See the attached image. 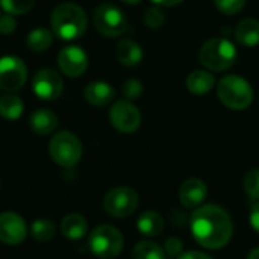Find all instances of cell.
I'll use <instances>...</instances> for the list:
<instances>
[{
  "mask_svg": "<svg viewBox=\"0 0 259 259\" xmlns=\"http://www.w3.org/2000/svg\"><path fill=\"white\" fill-rule=\"evenodd\" d=\"M109 120L117 131L123 134H132L141 124V114L129 100H118L109 111Z\"/></svg>",
  "mask_w": 259,
  "mask_h": 259,
  "instance_id": "30bf717a",
  "label": "cell"
},
{
  "mask_svg": "<svg viewBox=\"0 0 259 259\" xmlns=\"http://www.w3.org/2000/svg\"><path fill=\"white\" fill-rule=\"evenodd\" d=\"M26 222L15 212L0 214V241L9 246H17L26 240Z\"/></svg>",
  "mask_w": 259,
  "mask_h": 259,
  "instance_id": "4fadbf2b",
  "label": "cell"
},
{
  "mask_svg": "<svg viewBox=\"0 0 259 259\" xmlns=\"http://www.w3.org/2000/svg\"><path fill=\"white\" fill-rule=\"evenodd\" d=\"M94 26L96 29L109 38L120 36L127 29V18L123 11L111 3H103L94 11Z\"/></svg>",
  "mask_w": 259,
  "mask_h": 259,
  "instance_id": "52a82bcc",
  "label": "cell"
},
{
  "mask_svg": "<svg viewBox=\"0 0 259 259\" xmlns=\"http://www.w3.org/2000/svg\"><path fill=\"white\" fill-rule=\"evenodd\" d=\"M30 234L36 241H49L55 237V225L50 220L39 219L32 223Z\"/></svg>",
  "mask_w": 259,
  "mask_h": 259,
  "instance_id": "d4e9b609",
  "label": "cell"
},
{
  "mask_svg": "<svg viewBox=\"0 0 259 259\" xmlns=\"http://www.w3.org/2000/svg\"><path fill=\"white\" fill-rule=\"evenodd\" d=\"M137 228L146 237H158L164 231V219L156 211H146L138 217Z\"/></svg>",
  "mask_w": 259,
  "mask_h": 259,
  "instance_id": "ac0fdd59",
  "label": "cell"
},
{
  "mask_svg": "<svg viewBox=\"0 0 259 259\" xmlns=\"http://www.w3.org/2000/svg\"><path fill=\"white\" fill-rule=\"evenodd\" d=\"M199 58L208 70L223 71L235 64L237 49L226 38H211L202 46Z\"/></svg>",
  "mask_w": 259,
  "mask_h": 259,
  "instance_id": "277c9868",
  "label": "cell"
},
{
  "mask_svg": "<svg viewBox=\"0 0 259 259\" xmlns=\"http://www.w3.org/2000/svg\"><path fill=\"white\" fill-rule=\"evenodd\" d=\"M208 196L206 184L199 178H190L187 179L179 190V199L181 203L187 208H197L200 206Z\"/></svg>",
  "mask_w": 259,
  "mask_h": 259,
  "instance_id": "5bb4252c",
  "label": "cell"
},
{
  "mask_svg": "<svg viewBox=\"0 0 259 259\" xmlns=\"http://www.w3.org/2000/svg\"><path fill=\"white\" fill-rule=\"evenodd\" d=\"M182 249H184V244L179 238L176 237H171L165 241V246H164V250L171 255V256H179L182 255Z\"/></svg>",
  "mask_w": 259,
  "mask_h": 259,
  "instance_id": "4dcf8cb0",
  "label": "cell"
},
{
  "mask_svg": "<svg viewBox=\"0 0 259 259\" xmlns=\"http://www.w3.org/2000/svg\"><path fill=\"white\" fill-rule=\"evenodd\" d=\"M244 191L250 199L259 200V168L250 170L246 175V178H244Z\"/></svg>",
  "mask_w": 259,
  "mask_h": 259,
  "instance_id": "4316f807",
  "label": "cell"
},
{
  "mask_svg": "<svg viewBox=\"0 0 259 259\" xmlns=\"http://www.w3.org/2000/svg\"><path fill=\"white\" fill-rule=\"evenodd\" d=\"M217 94L220 102L234 111H243L253 102V90L250 83L244 77L235 74H228L219 80Z\"/></svg>",
  "mask_w": 259,
  "mask_h": 259,
  "instance_id": "3957f363",
  "label": "cell"
},
{
  "mask_svg": "<svg viewBox=\"0 0 259 259\" xmlns=\"http://www.w3.org/2000/svg\"><path fill=\"white\" fill-rule=\"evenodd\" d=\"M52 42H53V32L44 27L33 29L27 35V47L33 52H44L52 46Z\"/></svg>",
  "mask_w": 259,
  "mask_h": 259,
  "instance_id": "603a6c76",
  "label": "cell"
},
{
  "mask_svg": "<svg viewBox=\"0 0 259 259\" xmlns=\"http://www.w3.org/2000/svg\"><path fill=\"white\" fill-rule=\"evenodd\" d=\"M185 85H187L190 93H193L196 96H203V94L209 93L214 88L215 79L209 71L196 70V71L190 73V76L187 77Z\"/></svg>",
  "mask_w": 259,
  "mask_h": 259,
  "instance_id": "e0dca14e",
  "label": "cell"
},
{
  "mask_svg": "<svg viewBox=\"0 0 259 259\" xmlns=\"http://www.w3.org/2000/svg\"><path fill=\"white\" fill-rule=\"evenodd\" d=\"M87 220L79 214H68L61 223V231L68 240H80L87 234Z\"/></svg>",
  "mask_w": 259,
  "mask_h": 259,
  "instance_id": "44dd1931",
  "label": "cell"
},
{
  "mask_svg": "<svg viewBox=\"0 0 259 259\" xmlns=\"http://www.w3.org/2000/svg\"><path fill=\"white\" fill-rule=\"evenodd\" d=\"M235 38L241 46L255 47L259 44V21L255 18L243 20L235 29Z\"/></svg>",
  "mask_w": 259,
  "mask_h": 259,
  "instance_id": "d6986e66",
  "label": "cell"
},
{
  "mask_svg": "<svg viewBox=\"0 0 259 259\" xmlns=\"http://www.w3.org/2000/svg\"><path fill=\"white\" fill-rule=\"evenodd\" d=\"M17 27V21L14 18V15L11 14H6V15H2L0 17V33L2 35H9L15 30Z\"/></svg>",
  "mask_w": 259,
  "mask_h": 259,
  "instance_id": "1f68e13d",
  "label": "cell"
},
{
  "mask_svg": "<svg viewBox=\"0 0 259 259\" xmlns=\"http://www.w3.org/2000/svg\"><path fill=\"white\" fill-rule=\"evenodd\" d=\"M191 234L205 249L219 250L225 247L234 232L232 219L226 209L217 205H205L191 215Z\"/></svg>",
  "mask_w": 259,
  "mask_h": 259,
  "instance_id": "6da1fadb",
  "label": "cell"
},
{
  "mask_svg": "<svg viewBox=\"0 0 259 259\" xmlns=\"http://www.w3.org/2000/svg\"><path fill=\"white\" fill-rule=\"evenodd\" d=\"M123 235L118 229L102 225L97 226L90 235V249L91 252L102 259H112L120 255L123 249Z\"/></svg>",
  "mask_w": 259,
  "mask_h": 259,
  "instance_id": "8992f818",
  "label": "cell"
},
{
  "mask_svg": "<svg viewBox=\"0 0 259 259\" xmlns=\"http://www.w3.org/2000/svg\"><path fill=\"white\" fill-rule=\"evenodd\" d=\"M52 159L61 167H74L82 158V143L80 140L67 131L56 134L49 146Z\"/></svg>",
  "mask_w": 259,
  "mask_h": 259,
  "instance_id": "5b68a950",
  "label": "cell"
},
{
  "mask_svg": "<svg viewBox=\"0 0 259 259\" xmlns=\"http://www.w3.org/2000/svg\"><path fill=\"white\" fill-rule=\"evenodd\" d=\"M165 21V14L161 8L158 6H153V8H149L144 14V23L147 24V27L150 29H158L164 24Z\"/></svg>",
  "mask_w": 259,
  "mask_h": 259,
  "instance_id": "83f0119b",
  "label": "cell"
},
{
  "mask_svg": "<svg viewBox=\"0 0 259 259\" xmlns=\"http://www.w3.org/2000/svg\"><path fill=\"white\" fill-rule=\"evenodd\" d=\"M123 94L126 100H137L143 94V83L138 79H127L123 83Z\"/></svg>",
  "mask_w": 259,
  "mask_h": 259,
  "instance_id": "f1b7e54d",
  "label": "cell"
},
{
  "mask_svg": "<svg viewBox=\"0 0 259 259\" xmlns=\"http://www.w3.org/2000/svg\"><path fill=\"white\" fill-rule=\"evenodd\" d=\"M114 96H115L114 88L108 82H102V80L88 83L83 91L85 100L93 106H105L114 99Z\"/></svg>",
  "mask_w": 259,
  "mask_h": 259,
  "instance_id": "9a60e30c",
  "label": "cell"
},
{
  "mask_svg": "<svg viewBox=\"0 0 259 259\" xmlns=\"http://www.w3.org/2000/svg\"><path fill=\"white\" fill-rule=\"evenodd\" d=\"M250 225L252 228L259 234V202L256 205H253V208L250 209V215H249Z\"/></svg>",
  "mask_w": 259,
  "mask_h": 259,
  "instance_id": "d6a6232c",
  "label": "cell"
},
{
  "mask_svg": "<svg viewBox=\"0 0 259 259\" xmlns=\"http://www.w3.org/2000/svg\"><path fill=\"white\" fill-rule=\"evenodd\" d=\"M117 58L126 67L138 65L143 59V50L140 44L132 39H121L117 46Z\"/></svg>",
  "mask_w": 259,
  "mask_h": 259,
  "instance_id": "ffe728a7",
  "label": "cell"
},
{
  "mask_svg": "<svg viewBox=\"0 0 259 259\" xmlns=\"http://www.w3.org/2000/svg\"><path fill=\"white\" fill-rule=\"evenodd\" d=\"M138 203H140L138 194L132 188L117 187L106 194L103 206L109 215L115 219H126L137 211Z\"/></svg>",
  "mask_w": 259,
  "mask_h": 259,
  "instance_id": "ba28073f",
  "label": "cell"
},
{
  "mask_svg": "<svg viewBox=\"0 0 259 259\" xmlns=\"http://www.w3.org/2000/svg\"><path fill=\"white\" fill-rule=\"evenodd\" d=\"M214 2H215L217 8L223 14H228V15L238 14L246 5V0H214Z\"/></svg>",
  "mask_w": 259,
  "mask_h": 259,
  "instance_id": "f546056e",
  "label": "cell"
},
{
  "mask_svg": "<svg viewBox=\"0 0 259 259\" xmlns=\"http://www.w3.org/2000/svg\"><path fill=\"white\" fill-rule=\"evenodd\" d=\"M58 65L65 76L79 77L88 67V56L80 47L68 46L58 53Z\"/></svg>",
  "mask_w": 259,
  "mask_h": 259,
  "instance_id": "7c38bea8",
  "label": "cell"
},
{
  "mask_svg": "<svg viewBox=\"0 0 259 259\" xmlns=\"http://www.w3.org/2000/svg\"><path fill=\"white\" fill-rule=\"evenodd\" d=\"M178 259H212L209 255L203 253V252H197V250H190V252H185L182 255H179Z\"/></svg>",
  "mask_w": 259,
  "mask_h": 259,
  "instance_id": "836d02e7",
  "label": "cell"
},
{
  "mask_svg": "<svg viewBox=\"0 0 259 259\" xmlns=\"http://www.w3.org/2000/svg\"><path fill=\"white\" fill-rule=\"evenodd\" d=\"M121 2H124V3H127V5H135V3H138L140 0H121Z\"/></svg>",
  "mask_w": 259,
  "mask_h": 259,
  "instance_id": "8d00e7d4",
  "label": "cell"
},
{
  "mask_svg": "<svg viewBox=\"0 0 259 259\" xmlns=\"http://www.w3.org/2000/svg\"><path fill=\"white\" fill-rule=\"evenodd\" d=\"M23 109H24L23 100L17 94L8 93L0 97V115L5 120H11V121L18 120L23 114Z\"/></svg>",
  "mask_w": 259,
  "mask_h": 259,
  "instance_id": "7402d4cb",
  "label": "cell"
},
{
  "mask_svg": "<svg viewBox=\"0 0 259 259\" xmlns=\"http://www.w3.org/2000/svg\"><path fill=\"white\" fill-rule=\"evenodd\" d=\"M27 79V67L17 56L0 58V90L6 93L18 91Z\"/></svg>",
  "mask_w": 259,
  "mask_h": 259,
  "instance_id": "9c48e42d",
  "label": "cell"
},
{
  "mask_svg": "<svg viewBox=\"0 0 259 259\" xmlns=\"http://www.w3.org/2000/svg\"><path fill=\"white\" fill-rule=\"evenodd\" d=\"M247 259H259V247L256 249H252L247 255Z\"/></svg>",
  "mask_w": 259,
  "mask_h": 259,
  "instance_id": "d590c367",
  "label": "cell"
},
{
  "mask_svg": "<svg viewBox=\"0 0 259 259\" xmlns=\"http://www.w3.org/2000/svg\"><path fill=\"white\" fill-rule=\"evenodd\" d=\"M156 6H164V8H168V6H176L179 3H182L184 0H152Z\"/></svg>",
  "mask_w": 259,
  "mask_h": 259,
  "instance_id": "e575fe53",
  "label": "cell"
},
{
  "mask_svg": "<svg viewBox=\"0 0 259 259\" xmlns=\"http://www.w3.org/2000/svg\"><path fill=\"white\" fill-rule=\"evenodd\" d=\"M52 30L64 41H71L82 36L88 26L85 11L76 3H61L52 12Z\"/></svg>",
  "mask_w": 259,
  "mask_h": 259,
  "instance_id": "7a4b0ae2",
  "label": "cell"
},
{
  "mask_svg": "<svg viewBox=\"0 0 259 259\" xmlns=\"http://www.w3.org/2000/svg\"><path fill=\"white\" fill-rule=\"evenodd\" d=\"M35 5V0H0V6L6 14L21 15L29 12Z\"/></svg>",
  "mask_w": 259,
  "mask_h": 259,
  "instance_id": "484cf974",
  "label": "cell"
},
{
  "mask_svg": "<svg viewBox=\"0 0 259 259\" xmlns=\"http://www.w3.org/2000/svg\"><path fill=\"white\" fill-rule=\"evenodd\" d=\"M32 90L41 100H55L62 94L64 90L62 76L56 70L42 68L35 74L32 80Z\"/></svg>",
  "mask_w": 259,
  "mask_h": 259,
  "instance_id": "8fae6325",
  "label": "cell"
},
{
  "mask_svg": "<svg viewBox=\"0 0 259 259\" xmlns=\"http://www.w3.org/2000/svg\"><path fill=\"white\" fill-rule=\"evenodd\" d=\"M134 259H165V250L153 241H141L134 247Z\"/></svg>",
  "mask_w": 259,
  "mask_h": 259,
  "instance_id": "cb8c5ba5",
  "label": "cell"
},
{
  "mask_svg": "<svg viewBox=\"0 0 259 259\" xmlns=\"http://www.w3.org/2000/svg\"><path fill=\"white\" fill-rule=\"evenodd\" d=\"M30 129L38 135H49L58 126V117L50 109H36L29 120Z\"/></svg>",
  "mask_w": 259,
  "mask_h": 259,
  "instance_id": "2e32d148",
  "label": "cell"
}]
</instances>
